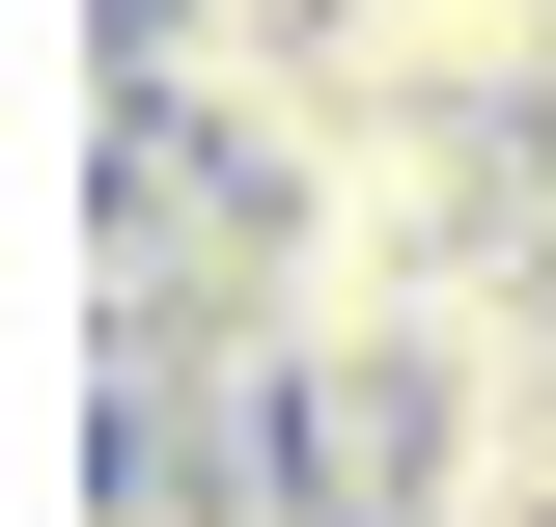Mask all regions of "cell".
I'll list each match as a JSON object with an SVG mask.
<instances>
[{"label": "cell", "mask_w": 556, "mask_h": 527, "mask_svg": "<svg viewBox=\"0 0 556 527\" xmlns=\"http://www.w3.org/2000/svg\"><path fill=\"white\" fill-rule=\"evenodd\" d=\"M334 112H417V139H556V0H334Z\"/></svg>", "instance_id": "1"}]
</instances>
